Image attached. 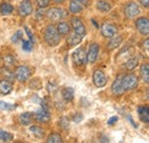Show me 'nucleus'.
<instances>
[{"label": "nucleus", "instance_id": "13", "mask_svg": "<svg viewBox=\"0 0 149 143\" xmlns=\"http://www.w3.org/2000/svg\"><path fill=\"white\" fill-rule=\"evenodd\" d=\"M35 119L39 123H48L51 120V115L48 110H45L44 108L38 109L35 112Z\"/></svg>", "mask_w": 149, "mask_h": 143}, {"label": "nucleus", "instance_id": "12", "mask_svg": "<svg viewBox=\"0 0 149 143\" xmlns=\"http://www.w3.org/2000/svg\"><path fill=\"white\" fill-rule=\"evenodd\" d=\"M117 28L115 25H112L110 23H104L101 26V35L104 38H111V37L117 35Z\"/></svg>", "mask_w": 149, "mask_h": 143}, {"label": "nucleus", "instance_id": "11", "mask_svg": "<svg viewBox=\"0 0 149 143\" xmlns=\"http://www.w3.org/2000/svg\"><path fill=\"white\" fill-rule=\"evenodd\" d=\"M140 14V8L138 6V3L131 1L125 6V15L129 18H134Z\"/></svg>", "mask_w": 149, "mask_h": 143}, {"label": "nucleus", "instance_id": "3", "mask_svg": "<svg viewBox=\"0 0 149 143\" xmlns=\"http://www.w3.org/2000/svg\"><path fill=\"white\" fill-rule=\"evenodd\" d=\"M47 17L49 21L52 22H56V21H61L63 18H65L68 16V13L62 9V8H57V7H53V8H49L46 13Z\"/></svg>", "mask_w": 149, "mask_h": 143}, {"label": "nucleus", "instance_id": "34", "mask_svg": "<svg viewBox=\"0 0 149 143\" xmlns=\"http://www.w3.org/2000/svg\"><path fill=\"white\" fill-rule=\"evenodd\" d=\"M36 3L39 8H46L49 6V0H36Z\"/></svg>", "mask_w": 149, "mask_h": 143}, {"label": "nucleus", "instance_id": "36", "mask_svg": "<svg viewBox=\"0 0 149 143\" xmlns=\"http://www.w3.org/2000/svg\"><path fill=\"white\" fill-rule=\"evenodd\" d=\"M22 37H23V32L22 31H16L15 32V35L12 37V41L13 42H16V41H19V40H22Z\"/></svg>", "mask_w": 149, "mask_h": 143}, {"label": "nucleus", "instance_id": "21", "mask_svg": "<svg viewBox=\"0 0 149 143\" xmlns=\"http://www.w3.org/2000/svg\"><path fill=\"white\" fill-rule=\"evenodd\" d=\"M61 94H62V97L67 101V102H70V101H72L74 97V88H71V87H64L62 92H61Z\"/></svg>", "mask_w": 149, "mask_h": 143}, {"label": "nucleus", "instance_id": "22", "mask_svg": "<svg viewBox=\"0 0 149 143\" xmlns=\"http://www.w3.org/2000/svg\"><path fill=\"white\" fill-rule=\"evenodd\" d=\"M122 41H123V37L116 35V36L111 37V40H109L107 47H108L109 49H116V48L122 44Z\"/></svg>", "mask_w": 149, "mask_h": 143}, {"label": "nucleus", "instance_id": "42", "mask_svg": "<svg viewBox=\"0 0 149 143\" xmlns=\"http://www.w3.org/2000/svg\"><path fill=\"white\" fill-rule=\"evenodd\" d=\"M148 49H149V39H146L145 40V51L148 52Z\"/></svg>", "mask_w": 149, "mask_h": 143}, {"label": "nucleus", "instance_id": "8", "mask_svg": "<svg viewBox=\"0 0 149 143\" xmlns=\"http://www.w3.org/2000/svg\"><path fill=\"white\" fill-rule=\"evenodd\" d=\"M33 10V7H32V2L31 0H22L19 5V13L21 16L25 17V16H29Z\"/></svg>", "mask_w": 149, "mask_h": 143}, {"label": "nucleus", "instance_id": "10", "mask_svg": "<svg viewBox=\"0 0 149 143\" xmlns=\"http://www.w3.org/2000/svg\"><path fill=\"white\" fill-rule=\"evenodd\" d=\"M71 25H72V29L74 30V33L81 37H85L86 28H85L84 23L81 22V19H79L78 17H72L71 18Z\"/></svg>", "mask_w": 149, "mask_h": 143}, {"label": "nucleus", "instance_id": "17", "mask_svg": "<svg viewBox=\"0 0 149 143\" xmlns=\"http://www.w3.org/2000/svg\"><path fill=\"white\" fill-rule=\"evenodd\" d=\"M84 9V6L78 0H71L69 3V12L71 14H77Z\"/></svg>", "mask_w": 149, "mask_h": 143}, {"label": "nucleus", "instance_id": "15", "mask_svg": "<svg viewBox=\"0 0 149 143\" xmlns=\"http://www.w3.org/2000/svg\"><path fill=\"white\" fill-rule=\"evenodd\" d=\"M95 7L101 13H108V12L111 10V5L108 1H106V0H99V1H96Z\"/></svg>", "mask_w": 149, "mask_h": 143}, {"label": "nucleus", "instance_id": "7", "mask_svg": "<svg viewBox=\"0 0 149 143\" xmlns=\"http://www.w3.org/2000/svg\"><path fill=\"white\" fill-rule=\"evenodd\" d=\"M99 52H100V46L96 42H92L88 47V52L86 53V60L88 63H94L97 60L99 56Z\"/></svg>", "mask_w": 149, "mask_h": 143}, {"label": "nucleus", "instance_id": "30", "mask_svg": "<svg viewBox=\"0 0 149 143\" xmlns=\"http://www.w3.org/2000/svg\"><path fill=\"white\" fill-rule=\"evenodd\" d=\"M13 139H14L13 134H10V133H8V132H6V131L0 129V140H1V141L9 142V141H12Z\"/></svg>", "mask_w": 149, "mask_h": 143}, {"label": "nucleus", "instance_id": "28", "mask_svg": "<svg viewBox=\"0 0 149 143\" xmlns=\"http://www.w3.org/2000/svg\"><path fill=\"white\" fill-rule=\"evenodd\" d=\"M81 39H83L81 36H79L77 33H72V35H70V36L68 37V44L70 46H76V45H78L81 41Z\"/></svg>", "mask_w": 149, "mask_h": 143}, {"label": "nucleus", "instance_id": "23", "mask_svg": "<svg viewBox=\"0 0 149 143\" xmlns=\"http://www.w3.org/2000/svg\"><path fill=\"white\" fill-rule=\"evenodd\" d=\"M0 74L5 78V79H7V80H9V81H14V79H15V76H14V73L10 71L8 68H6V67H3V68H1L0 69Z\"/></svg>", "mask_w": 149, "mask_h": 143}, {"label": "nucleus", "instance_id": "24", "mask_svg": "<svg viewBox=\"0 0 149 143\" xmlns=\"http://www.w3.org/2000/svg\"><path fill=\"white\" fill-rule=\"evenodd\" d=\"M138 64H139V60H138V57H131V58H129L127 61H126V63H125V69L126 70H129V71H131V70H134L136 67H138Z\"/></svg>", "mask_w": 149, "mask_h": 143}, {"label": "nucleus", "instance_id": "40", "mask_svg": "<svg viewBox=\"0 0 149 143\" xmlns=\"http://www.w3.org/2000/svg\"><path fill=\"white\" fill-rule=\"evenodd\" d=\"M41 9H42V8H39V10L36 13V17H37L38 19H40V18L44 17V10H41Z\"/></svg>", "mask_w": 149, "mask_h": 143}, {"label": "nucleus", "instance_id": "37", "mask_svg": "<svg viewBox=\"0 0 149 143\" xmlns=\"http://www.w3.org/2000/svg\"><path fill=\"white\" fill-rule=\"evenodd\" d=\"M83 119H84V116H83L80 112H77V113H74V117H72V120H74V123H80Z\"/></svg>", "mask_w": 149, "mask_h": 143}, {"label": "nucleus", "instance_id": "33", "mask_svg": "<svg viewBox=\"0 0 149 143\" xmlns=\"http://www.w3.org/2000/svg\"><path fill=\"white\" fill-rule=\"evenodd\" d=\"M3 60H5V63H6L7 65H14V64L16 63V58H15L13 55H10V54H9V55H6Z\"/></svg>", "mask_w": 149, "mask_h": 143}, {"label": "nucleus", "instance_id": "25", "mask_svg": "<svg viewBox=\"0 0 149 143\" xmlns=\"http://www.w3.org/2000/svg\"><path fill=\"white\" fill-rule=\"evenodd\" d=\"M30 132L37 137V139H42L44 136H45V131L41 128V127H39V126H31L30 127Z\"/></svg>", "mask_w": 149, "mask_h": 143}, {"label": "nucleus", "instance_id": "9", "mask_svg": "<svg viewBox=\"0 0 149 143\" xmlns=\"http://www.w3.org/2000/svg\"><path fill=\"white\" fill-rule=\"evenodd\" d=\"M135 28L136 30L143 35V36H148L149 33V22L147 17H140L135 21Z\"/></svg>", "mask_w": 149, "mask_h": 143}, {"label": "nucleus", "instance_id": "16", "mask_svg": "<svg viewBox=\"0 0 149 143\" xmlns=\"http://www.w3.org/2000/svg\"><path fill=\"white\" fill-rule=\"evenodd\" d=\"M19 123H21V125L29 126L32 123V120H33V116H32V113H30V112H23V113L19 115Z\"/></svg>", "mask_w": 149, "mask_h": 143}, {"label": "nucleus", "instance_id": "41", "mask_svg": "<svg viewBox=\"0 0 149 143\" xmlns=\"http://www.w3.org/2000/svg\"><path fill=\"white\" fill-rule=\"evenodd\" d=\"M140 1V3L142 5V6H145V7H148L149 6V0H139Z\"/></svg>", "mask_w": 149, "mask_h": 143}, {"label": "nucleus", "instance_id": "4", "mask_svg": "<svg viewBox=\"0 0 149 143\" xmlns=\"http://www.w3.org/2000/svg\"><path fill=\"white\" fill-rule=\"evenodd\" d=\"M14 76H15V79L19 80V83H25L31 76V70L26 65H19L16 68Z\"/></svg>", "mask_w": 149, "mask_h": 143}, {"label": "nucleus", "instance_id": "45", "mask_svg": "<svg viewBox=\"0 0 149 143\" xmlns=\"http://www.w3.org/2000/svg\"><path fill=\"white\" fill-rule=\"evenodd\" d=\"M101 142H109V141H108V137H102V139H101Z\"/></svg>", "mask_w": 149, "mask_h": 143}, {"label": "nucleus", "instance_id": "19", "mask_svg": "<svg viewBox=\"0 0 149 143\" xmlns=\"http://www.w3.org/2000/svg\"><path fill=\"white\" fill-rule=\"evenodd\" d=\"M138 113H139V117H140V119L143 121V123H146V124H148L149 123V109L147 106H145V107H140L138 109Z\"/></svg>", "mask_w": 149, "mask_h": 143}, {"label": "nucleus", "instance_id": "5", "mask_svg": "<svg viewBox=\"0 0 149 143\" xmlns=\"http://www.w3.org/2000/svg\"><path fill=\"white\" fill-rule=\"evenodd\" d=\"M92 79H93V84L97 87V88H102L107 85L108 83V79L104 74V72L102 70H95L93 72V76H92Z\"/></svg>", "mask_w": 149, "mask_h": 143}, {"label": "nucleus", "instance_id": "43", "mask_svg": "<svg viewBox=\"0 0 149 143\" xmlns=\"http://www.w3.org/2000/svg\"><path fill=\"white\" fill-rule=\"evenodd\" d=\"M126 118L129 119V121H130V123H131V125H132V126H134V127H136V124H135V123L133 121V119H132V117H131L130 115H129V116H127Z\"/></svg>", "mask_w": 149, "mask_h": 143}, {"label": "nucleus", "instance_id": "14", "mask_svg": "<svg viewBox=\"0 0 149 143\" xmlns=\"http://www.w3.org/2000/svg\"><path fill=\"white\" fill-rule=\"evenodd\" d=\"M13 90V83L7 80V79H1L0 80V94L7 95Z\"/></svg>", "mask_w": 149, "mask_h": 143}, {"label": "nucleus", "instance_id": "29", "mask_svg": "<svg viewBox=\"0 0 149 143\" xmlns=\"http://www.w3.org/2000/svg\"><path fill=\"white\" fill-rule=\"evenodd\" d=\"M47 143H62V137H61V135L60 134H57V133H53V134H51L48 137H47Z\"/></svg>", "mask_w": 149, "mask_h": 143}, {"label": "nucleus", "instance_id": "20", "mask_svg": "<svg viewBox=\"0 0 149 143\" xmlns=\"http://www.w3.org/2000/svg\"><path fill=\"white\" fill-rule=\"evenodd\" d=\"M56 30L61 36H67L70 32V25L67 22H58Z\"/></svg>", "mask_w": 149, "mask_h": 143}, {"label": "nucleus", "instance_id": "44", "mask_svg": "<svg viewBox=\"0 0 149 143\" xmlns=\"http://www.w3.org/2000/svg\"><path fill=\"white\" fill-rule=\"evenodd\" d=\"M54 2H56V3H62V2H64L65 0H53Z\"/></svg>", "mask_w": 149, "mask_h": 143}, {"label": "nucleus", "instance_id": "39", "mask_svg": "<svg viewBox=\"0 0 149 143\" xmlns=\"http://www.w3.org/2000/svg\"><path fill=\"white\" fill-rule=\"evenodd\" d=\"M117 120H118V117H117V116H113V117H111V118L108 120V125H113V124H116Z\"/></svg>", "mask_w": 149, "mask_h": 143}, {"label": "nucleus", "instance_id": "18", "mask_svg": "<svg viewBox=\"0 0 149 143\" xmlns=\"http://www.w3.org/2000/svg\"><path fill=\"white\" fill-rule=\"evenodd\" d=\"M111 92L113 93V95H123L125 92L122 88V85H120V76L116 78V80L113 81L111 86Z\"/></svg>", "mask_w": 149, "mask_h": 143}, {"label": "nucleus", "instance_id": "26", "mask_svg": "<svg viewBox=\"0 0 149 143\" xmlns=\"http://www.w3.org/2000/svg\"><path fill=\"white\" fill-rule=\"evenodd\" d=\"M13 10H14L13 6H12L10 3H8V2H2V3L0 5V12H1V14H3V15H9V14L13 13Z\"/></svg>", "mask_w": 149, "mask_h": 143}, {"label": "nucleus", "instance_id": "35", "mask_svg": "<svg viewBox=\"0 0 149 143\" xmlns=\"http://www.w3.org/2000/svg\"><path fill=\"white\" fill-rule=\"evenodd\" d=\"M60 126H61L62 128H64V129H68V128H69V119L65 118V117L61 118V119H60Z\"/></svg>", "mask_w": 149, "mask_h": 143}, {"label": "nucleus", "instance_id": "6", "mask_svg": "<svg viewBox=\"0 0 149 143\" xmlns=\"http://www.w3.org/2000/svg\"><path fill=\"white\" fill-rule=\"evenodd\" d=\"M72 61H74V64L76 67H80V65H84L87 60H86V52L84 48H77L72 53Z\"/></svg>", "mask_w": 149, "mask_h": 143}, {"label": "nucleus", "instance_id": "31", "mask_svg": "<svg viewBox=\"0 0 149 143\" xmlns=\"http://www.w3.org/2000/svg\"><path fill=\"white\" fill-rule=\"evenodd\" d=\"M14 109H16V104H10V103L0 101V110H3V111H10V110H14Z\"/></svg>", "mask_w": 149, "mask_h": 143}, {"label": "nucleus", "instance_id": "38", "mask_svg": "<svg viewBox=\"0 0 149 143\" xmlns=\"http://www.w3.org/2000/svg\"><path fill=\"white\" fill-rule=\"evenodd\" d=\"M24 30H25L26 35L29 36V39H30V41H33V36H32V33H31V30H30L28 26H24Z\"/></svg>", "mask_w": 149, "mask_h": 143}, {"label": "nucleus", "instance_id": "1", "mask_svg": "<svg viewBox=\"0 0 149 143\" xmlns=\"http://www.w3.org/2000/svg\"><path fill=\"white\" fill-rule=\"evenodd\" d=\"M44 38H45V41L47 42V45L51 46V47H55L61 41V35L57 32L56 28L54 25H52V24L46 26L45 33H44Z\"/></svg>", "mask_w": 149, "mask_h": 143}, {"label": "nucleus", "instance_id": "32", "mask_svg": "<svg viewBox=\"0 0 149 143\" xmlns=\"http://www.w3.org/2000/svg\"><path fill=\"white\" fill-rule=\"evenodd\" d=\"M23 49L25 52H31L32 48H33V42L30 41V40H23V45H22Z\"/></svg>", "mask_w": 149, "mask_h": 143}, {"label": "nucleus", "instance_id": "27", "mask_svg": "<svg viewBox=\"0 0 149 143\" xmlns=\"http://www.w3.org/2000/svg\"><path fill=\"white\" fill-rule=\"evenodd\" d=\"M140 73H141V78H142V80H143L146 84H148V83H149V68H148V64H142V65H141Z\"/></svg>", "mask_w": 149, "mask_h": 143}, {"label": "nucleus", "instance_id": "2", "mask_svg": "<svg viewBox=\"0 0 149 143\" xmlns=\"http://www.w3.org/2000/svg\"><path fill=\"white\" fill-rule=\"evenodd\" d=\"M139 80L138 77L133 73H129L125 76H120V85L124 92H129V90H135L138 87Z\"/></svg>", "mask_w": 149, "mask_h": 143}]
</instances>
